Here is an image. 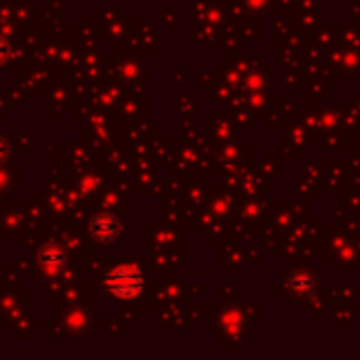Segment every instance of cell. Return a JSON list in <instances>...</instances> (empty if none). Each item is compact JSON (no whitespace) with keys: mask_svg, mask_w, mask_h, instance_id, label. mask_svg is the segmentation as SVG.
Returning a JSON list of instances; mask_svg holds the SVG:
<instances>
[{"mask_svg":"<svg viewBox=\"0 0 360 360\" xmlns=\"http://www.w3.org/2000/svg\"><path fill=\"white\" fill-rule=\"evenodd\" d=\"M91 230H93V236H95L97 240H101V243L112 240V238L116 236V232H118L116 221H114V217H110V215H99V217H95Z\"/></svg>","mask_w":360,"mask_h":360,"instance_id":"2","label":"cell"},{"mask_svg":"<svg viewBox=\"0 0 360 360\" xmlns=\"http://www.w3.org/2000/svg\"><path fill=\"white\" fill-rule=\"evenodd\" d=\"M108 287L118 297H131L141 289V274L133 268H120L108 278Z\"/></svg>","mask_w":360,"mask_h":360,"instance_id":"1","label":"cell"}]
</instances>
